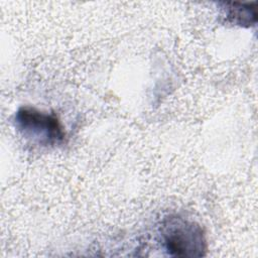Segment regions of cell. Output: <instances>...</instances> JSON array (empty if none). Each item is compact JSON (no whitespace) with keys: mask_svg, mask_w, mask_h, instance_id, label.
Returning a JSON list of instances; mask_svg holds the SVG:
<instances>
[{"mask_svg":"<svg viewBox=\"0 0 258 258\" xmlns=\"http://www.w3.org/2000/svg\"><path fill=\"white\" fill-rule=\"evenodd\" d=\"M159 233L167 253L178 257H202L207 252V240L202 227L195 221L170 216L163 220Z\"/></svg>","mask_w":258,"mask_h":258,"instance_id":"1","label":"cell"},{"mask_svg":"<svg viewBox=\"0 0 258 258\" xmlns=\"http://www.w3.org/2000/svg\"><path fill=\"white\" fill-rule=\"evenodd\" d=\"M15 127L27 140L41 146L60 144L64 132L54 114L41 112L32 107H21L15 114Z\"/></svg>","mask_w":258,"mask_h":258,"instance_id":"2","label":"cell"},{"mask_svg":"<svg viewBox=\"0 0 258 258\" xmlns=\"http://www.w3.org/2000/svg\"><path fill=\"white\" fill-rule=\"evenodd\" d=\"M226 20L239 26H250L257 21V11L253 4L225 3Z\"/></svg>","mask_w":258,"mask_h":258,"instance_id":"3","label":"cell"}]
</instances>
